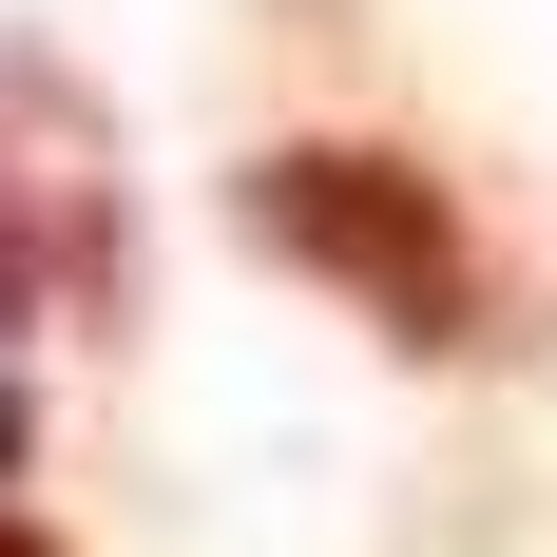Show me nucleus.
I'll return each mask as SVG.
<instances>
[{"mask_svg": "<svg viewBox=\"0 0 557 557\" xmlns=\"http://www.w3.org/2000/svg\"><path fill=\"white\" fill-rule=\"evenodd\" d=\"M231 231H250L270 270H327L346 308L385 346H423V366L481 346V231H461V193L423 154H385V135H270V154L231 173Z\"/></svg>", "mask_w": 557, "mask_h": 557, "instance_id": "nucleus-1", "label": "nucleus"}, {"mask_svg": "<svg viewBox=\"0 0 557 557\" xmlns=\"http://www.w3.org/2000/svg\"><path fill=\"white\" fill-rule=\"evenodd\" d=\"M39 308H115V135L39 39H0V346Z\"/></svg>", "mask_w": 557, "mask_h": 557, "instance_id": "nucleus-2", "label": "nucleus"}, {"mask_svg": "<svg viewBox=\"0 0 557 557\" xmlns=\"http://www.w3.org/2000/svg\"><path fill=\"white\" fill-rule=\"evenodd\" d=\"M20 461H39V404H20V385H0V481H20Z\"/></svg>", "mask_w": 557, "mask_h": 557, "instance_id": "nucleus-3", "label": "nucleus"}, {"mask_svg": "<svg viewBox=\"0 0 557 557\" xmlns=\"http://www.w3.org/2000/svg\"><path fill=\"white\" fill-rule=\"evenodd\" d=\"M0 557H58V539H39V519H20V500H0Z\"/></svg>", "mask_w": 557, "mask_h": 557, "instance_id": "nucleus-4", "label": "nucleus"}]
</instances>
